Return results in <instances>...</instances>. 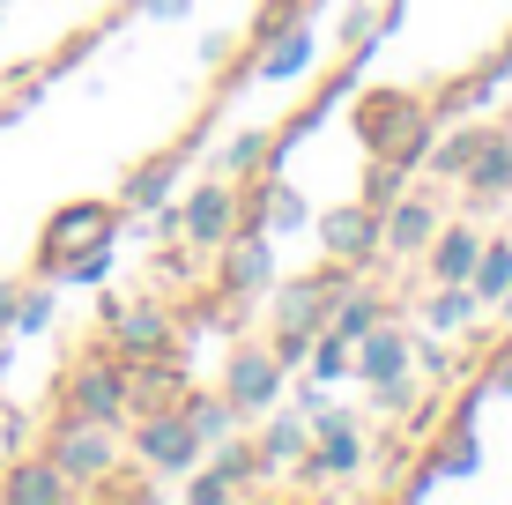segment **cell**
<instances>
[{
  "mask_svg": "<svg viewBox=\"0 0 512 505\" xmlns=\"http://www.w3.org/2000/svg\"><path fill=\"white\" fill-rule=\"evenodd\" d=\"M149 8H156V15H186V0H149Z\"/></svg>",
  "mask_w": 512,
  "mask_h": 505,
  "instance_id": "25",
  "label": "cell"
},
{
  "mask_svg": "<svg viewBox=\"0 0 512 505\" xmlns=\"http://www.w3.org/2000/svg\"><path fill=\"white\" fill-rule=\"evenodd\" d=\"M320 238H327V253H342V260L372 253V208H334L320 223Z\"/></svg>",
  "mask_w": 512,
  "mask_h": 505,
  "instance_id": "11",
  "label": "cell"
},
{
  "mask_svg": "<svg viewBox=\"0 0 512 505\" xmlns=\"http://www.w3.org/2000/svg\"><path fill=\"white\" fill-rule=\"evenodd\" d=\"M141 454H149L156 468H186V461H193V416L156 409L149 424H141Z\"/></svg>",
  "mask_w": 512,
  "mask_h": 505,
  "instance_id": "8",
  "label": "cell"
},
{
  "mask_svg": "<svg viewBox=\"0 0 512 505\" xmlns=\"http://www.w3.org/2000/svg\"><path fill=\"white\" fill-rule=\"evenodd\" d=\"M0 498L52 505V498H67V476H60V461H15V476H0Z\"/></svg>",
  "mask_w": 512,
  "mask_h": 505,
  "instance_id": "9",
  "label": "cell"
},
{
  "mask_svg": "<svg viewBox=\"0 0 512 505\" xmlns=\"http://www.w3.org/2000/svg\"><path fill=\"white\" fill-rule=\"evenodd\" d=\"M275 379H282V357L275 350H245L231 364V387H223V409H260L275 394Z\"/></svg>",
  "mask_w": 512,
  "mask_h": 505,
  "instance_id": "6",
  "label": "cell"
},
{
  "mask_svg": "<svg viewBox=\"0 0 512 505\" xmlns=\"http://www.w3.org/2000/svg\"><path fill=\"white\" fill-rule=\"evenodd\" d=\"M364 327H372V298H349V305H334V335H342V342H357Z\"/></svg>",
  "mask_w": 512,
  "mask_h": 505,
  "instance_id": "19",
  "label": "cell"
},
{
  "mask_svg": "<svg viewBox=\"0 0 512 505\" xmlns=\"http://www.w3.org/2000/svg\"><path fill=\"white\" fill-rule=\"evenodd\" d=\"M52 320V290H30V298H15V327H23V335H30V327H45Z\"/></svg>",
  "mask_w": 512,
  "mask_h": 505,
  "instance_id": "20",
  "label": "cell"
},
{
  "mask_svg": "<svg viewBox=\"0 0 512 505\" xmlns=\"http://www.w3.org/2000/svg\"><path fill=\"white\" fill-rule=\"evenodd\" d=\"M423 238H431V208L423 201H401L394 216H386V246H401V253H416Z\"/></svg>",
  "mask_w": 512,
  "mask_h": 505,
  "instance_id": "13",
  "label": "cell"
},
{
  "mask_svg": "<svg viewBox=\"0 0 512 505\" xmlns=\"http://www.w3.org/2000/svg\"><path fill=\"white\" fill-rule=\"evenodd\" d=\"M164 186H171V164H149L141 179H127V201H156Z\"/></svg>",
  "mask_w": 512,
  "mask_h": 505,
  "instance_id": "21",
  "label": "cell"
},
{
  "mask_svg": "<svg viewBox=\"0 0 512 505\" xmlns=\"http://www.w3.org/2000/svg\"><path fill=\"white\" fill-rule=\"evenodd\" d=\"M483 298H505V283H512V246H490L483 260H475V275H468Z\"/></svg>",
  "mask_w": 512,
  "mask_h": 505,
  "instance_id": "15",
  "label": "cell"
},
{
  "mask_svg": "<svg viewBox=\"0 0 512 505\" xmlns=\"http://www.w3.org/2000/svg\"><path fill=\"white\" fill-rule=\"evenodd\" d=\"M112 223H119V208H104V201H67V208H52L45 246H38V268H45V275H60L75 253L112 246Z\"/></svg>",
  "mask_w": 512,
  "mask_h": 505,
  "instance_id": "2",
  "label": "cell"
},
{
  "mask_svg": "<svg viewBox=\"0 0 512 505\" xmlns=\"http://www.w3.org/2000/svg\"><path fill=\"white\" fill-rule=\"evenodd\" d=\"M60 402H67V416H90V424H112V416L127 409V372H119V364H104V357H82L75 372H67Z\"/></svg>",
  "mask_w": 512,
  "mask_h": 505,
  "instance_id": "3",
  "label": "cell"
},
{
  "mask_svg": "<svg viewBox=\"0 0 512 505\" xmlns=\"http://www.w3.org/2000/svg\"><path fill=\"white\" fill-rule=\"evenodd\" d=\"M312 468H320V476H349V468H357V439H349V431H342V439H327Z\"/></svg>",
  "mask_w": 512,
  "mask_h": 505,
  "instance_id": "18",
  "label": "cell"
},
{
  "mask_svg": "<svg viewBox=\"0 0 512 505\" xmlns=\"http://www.w3.org/2000/svg\"><path fill=\"white\" fill-rule=\"evenodd\" d=\"M0 327H15V283H0Z\"/></svg>",
  "mask_w": 512,
  "mask_h": 505,
  "instance_id": "24",
  "label": "cell"
},
{
  "mask_svg": "<svg viewBox=\"0 0 512 505\" xmlns=\"http://www.w3.org/2000/svg\"><path fill=\"white\" fill-rule=\"evenodd\" d=\"M260 275H268V253L245 238V246L231 253V268H223V290H238V298H245V290H260Z\"/></svg>",
  "mask_w": 512,
  "mask_h": 505,
  "instance_id": "14",
  "label": "cell"
},
{
  "mask_svg": "<svg viewBox=\"0 0 512 505\" xmlns=\"http://www.w3.org/2000/svg\"><path fill=\"white\" fill-rule=\"evenodd\" d=\"M186 238H201V246H231V238H238L231 186H201V194L186 201Z\"/></svg>",
  "mask_w": 512,
  "mask_h": 505,
  "instance_id": "5",
  "label": "cell"
},
{
  "mask_svg": "<svg viewBox=\"0 0 512 505\" xmlns=\"http://www.w3.org/2000/svg\"><path fill=\"white\" fill-rule=\"evenodd\" d=\"M253 156H260V134H238V142L223 149V171H245V164H253Z\"/></svg>",
  "mask_w": 512,
  "mask_h": 505,
  "instance_id": "22",
  "label": "cell"
},
{
  "mask_svg": "<svg viewBox=\"0 0 512 505\" xmlns=\"http://www.w3.org/2000/svg\"><path fill=\"white\" fill-rule=\"evenodd\" d=\"M357 342H364V372H372V379H394V364L409 357L394 335H357Z\"/></svg>",
  "mask_w": 512,
  "mask_h": 505,
  "instance_id": "17",
  "label": "cell"
},
{
  "mask_svg": "<svg viewBox=\"0 0 512 505\" xmlns=\"http://www.w3.org/2000/svg\"><path fill=\"white\" fill-rule=\"evenodd\" d=\"M475 260H483V238H475V231H446V238H438V253H431V268H438V283H446V290H468Z\"/></svg>",
  "mask_w": 512,
  "mask_h": 505,
  "instance_id": "10",
  "label": "cell"
},
{
  "mask_svg": "<svg viewBox=\"0 0 512 505\" xmlns=\"http://www.w3.org/2000/svg\"><path fill=\"white\" fill-rule=\"evenodd\" d=\"M305 67H312V45H305V38H290V45H275L268 60H260V75L282 82V75H305Z\"/></svg>",
  "mask_w": 512,
  "mask_h": 505,
  "instance_id": "16",
  "label": "cell"
},
{
  "mask_svg": "<svg viewBox=\"0 0 512 505\" xmlns=\"http://www.w3.org/2000/svg\"><path fill=\"white\" fill-rule=\"evenodd\" d=\"M357 134L372 142V156H394V164H409L423 149V104L401 97V90H372L357 104Z\"/></svg>",
  "mask_w": 512,
  "mask_h": 505,
  "instance_id": "1",
  "label": "cell"
},
{
  "mask_svg": "<svg viewBox=\"0 0 512 505\" xmlns=\"http://www.w3.org/2000/svg\"><path fill=\"white\" fill-rule=\"evenodd\" d=\"M52 461H60V476H104L112 468V439H104V424H90V416H67L60 439H52Z\"/></svg>",
  "mask_w": 512,
  "mask_h": 505,
  "instance_id": "4",
  "label": "cell"
},
{
  "mask_svg": "<svg viewBox=\"0 0 512 505\" xmlns=\"http://www.w3.org/2000/svg\"><path fill=\"white\" fill-rule=\"evenodd\" d=\"M320 312H327V283H290V298H282V335H305V327H320Z\"/></svg>",
  "mask_w": 512,
  "mask_h": 505,
  "instance_id": "12",
  "label": "cell"
},
{
  "mask_svg": "<svg viewBox=\"0 0 512 505\" xmlns=\"http://www.w3.org/2000/svg\"><path fill=\"white\" fill-rule=\"evenodd\" d=\"M297 446H305L297 431H275V439H268V461H275V468H282V461H297Z\"/></svg>",
  "mask_w": 512,
  "mask_h": 505,
  "instance_id": "23",
  "label": "cell"
},
{
  "mask_svg": "<svg viewBox=\"0 0 512 505\" xmlns=\"http://www.w3.org/2000/svg\"><path fill=\"white\" fill-rule=\"evenodd\" d=\"M112 350L119 357H164L171 350V320H164V312H156V305H141V312H119V320H112Z\"/></svg>",
  "mask_w": 512,
  "mask_h": 505,
  "instance_id": "7",
  "label": "cell"
}]
</instances>
